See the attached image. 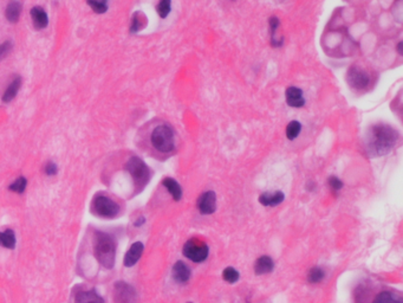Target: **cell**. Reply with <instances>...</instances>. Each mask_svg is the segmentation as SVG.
Wrapping results in <instances>:
<instances>
[{
    "mask_svg": "<svg viewBox=\"0 0 403 303\" xmlns=\"http://www.w3.org/2000/svg\"><path fill=\"white\" fill-rule=\"evenodd\" d=\"M398 140V133L388 125L370 127L367 132L366 150L370 157H381L390 152Z\"/></svg>",
    "mask_w": 403,
    "mask_h": 303,
    "instance_id": "obj_1",
    "label": "cell"
},
{
    "mask_svg": "<svg viewBox=\"0 0 403 303\" xmlns=\"http://www.w3.org/2000/svg\"><path fill=\"white\" fill-rule=\"evenodd\" d=\"M355 303H403L402 295L384 284L364 283L355 292Z\"/></svg>",
    "mask_w": 403,
    "mask_h": 303,
    "instance_id": "obj_2",
    "label": "cell"
},
{
    "mask_svg": "<svg viewBox=\"0 0 403 303\" xmlns=\"http://www.w3.org/2000/svg\"><path fill=\"white\" fill-rule=\"evenodd\" d=\"M94 252L98 263L106 269H111L115 264L116 243L108 233L102 231L95 232Z\"/></svg>",
    "mask_w": 403,
    "mask_h": 303,
    "instance_id": "obj_3",
    "label": "cell"
},
{
    "mask_svg": "<svg viewBox=\"0 0 403 303\" xmlns=\"http://www.w3.org/2000/svg\"><path fill=\"white\" fill-rule=\"evenodd\" d=\"M150 142L160 153H170L175 149L174 130L167 125H160L153 130Z\"/></svg>",
    "mask_w": 403,
    "mask_h": 303,
    "instance_id": "obj_4",
    "label": "cell"
},
{
    "mask_svg": "<svg viewBox=\"0 0 403 303\" xmlns=\"http://www.w3.org/2000/svg\"><path fill=\"white\" fill-rule=\"evenodd\" d=\"M209 254L208 245L200 238H191L184 245V255L194 263H201L207 260Z\"/></svg>",
    "mask_w": 403,
    "mask_h": 303,
    "instance_id": "obj_5",
    "label": "cell"
},
{
    "mask_svg": "<svg viewBox=\"0 0 403 303\" xmlns=\"http://www.w3.org/2000/svg\"><path fill=\"white\" fill-rule=\"evenodd\" d=\"M92 211L102 218H115L120 212V206L105 195H97L92 201Z\"/></svg>",
    "mask_w": 403,
    "mask_h": 303,
    "instance_id": "obj_6",
    "label": "cell"
},
{
    "mask_svg": "<svg viewBox=\"0 0 403 303\" xmlns=\"http://www.w3.org/2000/svg\"><path fill=\"white\" fill-rule=\"evenodd\" d=\"M126 167L134 180L136 181V184H139L140 186H144L148 182V180H149V168H148L147 165L139 157L130 158Z\"/></svg>",
    "mask_w": 403,
    "mask_h": 303,
    "instance_id": "obj_7",
    "label": "cell"
},
{
    "mask_svg": "<svg viewBox=\"0 0 403 303\" xmlns=\"http://www.w3.org/2000/svg\"><path fill=\"white\" fill-rule=\"evenodd\" d=\"M115 303H137V292L133 285L120 281L113 285Z\"/></svg>",
    "mask_w": 403,
    "mask_h": 303,
    "instance_id": "obj_8",
    "label": "cell"
},
{
    "mask_svg": "<svg viewBox=\"0 0 403 303\" xmlns=\"http://www.w3.org/2000/svg\"><path fill=\"white\" fill-rule=\"evenodd\" d=\"M347 80L351 88L361 90V89H364L368 84H369L370 77L363 69L358 67H353L349 69V71H348Z\"/></svg>",
    "mask_w": 403,
    "mask_h": 303,
    "instance_id": "obj_9",
    "label": "cell"
},
{
    "mask_svg": "<svg viewBox=\"0 0 403 303\" xmlns=\"http://www.w3.org/2000/svg\"><path fill=\"white\" fill-rule=\"evenodd\" d=\"M198 209L201 215H212L216 209V194L213 191H207L199 197Z\"/></svg>",
    "mask_w": 403,
    "mask_h": 303,
    "instance_id": "obj_10",
    "label": "cell"
},
{
    "mask_svg": "<svg viewBox=\"0 0 403 303\" xmlns=\"http://www.w3.org/2000/svg\"><path fill=\"white\" fill-rule=\"evenodd\" d=\"M285 97H286L287 105L290 107H294V108H301V107L305 105L303 90L297 87L287 88L286 92H285Z\"/></svg>",
    "mask_w": 403,
    "mask_h": 303,
    "instance_id": "obj_11",
    "label": "cell"
},
{
    "mask_svg": "<svg viewBox=\"0 0 403 303\" xmlns=\"http://www.w3.org/2000/svg\"><path fill=\"white\" fill-rule=\"evenodd\" d=\"M144 250V246L143 244L141 242H136L134 243L132 246H130V249L127 251L126 256H125V261H123V263L127 268H132L135 265L139 260L142 256V252Z\"/></svg>",
    "mask_w": 403,
    "mask_h": 303,
    "instance_id": "obj_12",
    "label": "cell"
},
{
    "mask_svg": "<svg viewBox=\"0 0 403 303\" xmlns=\"http://www.w3.org/2000/svg\"><path fill=\"white\" fill-rule=\"evenodd\" d=\"M31 18H32L33 26L37 30L45 29L47 24H49V17H47L45 10L43 8H39V6H34L31 10Z\"/></svg>",
    "mask_w": 403,
    "mask_h": 303,
    "instance_id": "obj_13",
    "label": "cell"
},
{
    "mask_svg": "<svg viewBox=\"0 0 403 303\" xmlns=\"http://www.w3.org/2000/svg\"><path fill=\"white\" fill-rule=\"evenodd\" d=\"M171 273H173L174 280L177 281L178 283H181V284L188 282V280L191 278V275H192L191 269H189V268L187 267V264L184 263L182 261H179L174 264Z\"/></svg>",
    "mask_w": 403,
    "mask_h": 303,
    "instance_id": "obj_14",
    "label": "cell"
},
{
    "mask_svg": "<svg viewBox=\"0 0 403 303\" xmlns=\"http://www.w3.org/2000/svg\"><path fill=\"white\" fill-rule=\"evenodd\" d=\"M284 199L285 195L283 192L280 191H275L273 193L265 192V193H263L259 197V201L260 204H263L264 206H271V208H273V206L281 204V203L284 201Z\"/></svg>",
    "mask_w": 403,
    "mask_h": 303,
    "instance_id": "obj_15",
    "label": "cell"
},
{
    "mask_svg": "<svg viewBox=\"0 0 403 303\" xmlns=\"http://www.w3.org/2000/svg\"><path fill=\"white\" fill-rule=\"evenodd\" d=\"M274 268V263L271 257L261 256L256 261L254 264V273L257 275H265L270 274Z\"/></svg>",
    "mask_w": 403,
    "mask_h": 303,
    "instance_id": "obj_16",
    "label": "cell"
},
{
    "mask_svg": "<svg viewBox=\"0 0 403 303\" xmlns=\"http://www.w3.org/2000/svg\"><path fill=\"white\" fill-rule=\"evenodd\" d=\"M75 303H104V299L97 294V291L92 289V290L79 291L76 295Z\"/></svg>",
    "mask_w": 403,
    "mask_h": 303,
    "instance_id": "obj_17",
    "label": "cell"
},
{
    "mask_svg": "<svg viewBox=\"0 0 403 303\" xmlns=\"http://www.w3.org/2000/svg\"><path fill=\"white\" fill-rule=\"evenodd\" d=\"M22 4L18 0H11L6 6L5 16L10 23H17L22 15Z\"/></svg>",
    "mask_w": 403,
    "mask_h": 303,
    "instance_id": "obj_18",
    "label": "cell"
},
{
    "mask_svg": "<svg viewBox=\"0 0 403 303\" xmlns=\"http://www.w3.org/2000/svg\"><path fill=\"white\" fill-rule=\"evenodd\" d=\"M162 185L168 189V192L171 194L175 201H179L182 198L181 186L173 178H164L162 180Z\"/></svg>",
    "mask_w": 403,
    "mask_h": 303,
    "instance_id": "obj_19",
    "label": "cell"
},
{
    "mask_svg": "<svg viewBox=\"0 0 403 303\" xmlns=\"http://www.w3.org/2000/svg\"><path fill=\"white\" fill-rule=\"evenodd\" d=\"M20 87H22V77H19L18 76V77H16L15 80L9 84V87L6 88L4 95H3V101L6 103L11 102L12 99L16 97L17 94H18Z\"/></svg>",
    "mask_w": 403,
    "mask_h": 303,
    "instance_id": "obj_20",
    "label": "cell"
},
{
    "mask_svg": "<svg viewBox=\"0 0 403 303\" xmlns=\"http://www.w3.org/2000/svg\"><path fill=\"white\" fill-rule=\"evenodd\" d=\"M16 235L13 230L8 229L4 232H0V245L6 249H13L16 246Z\"/></svg>",
    "mask_w": 403,
    "mask_h": 303,
    "instance_id": "obj_21",
    "label": "cell"
},
{
    "mask_svg": "<svg viewBox=\"0 0 403 303\" xmlns=\"http://www.w3.org/2000/svg\"><path fill=\"white\" fill-rule=\"evenodd\" d=\"M88 5L92 9V11L102 15L108 11V0H87Z\"/></svg>",
    "mask_w": 403,
    "mask_h": 303,
    "instance_id": "obj_22",
    "label": "cell"
},
{
    "mask_svg": "<svg viewBox=\"0 0 403 303\" xmlns=\"http://www.w3.org/2000/svg\"><path fill=\"white\" fill-rule=\"evenodd\" d=\"M268 24H270V31H271V44L275 47L281 46L283 45V42L277 40V38H275V31H277L279 26V19L277 17H272V18H270V20H268Z\"/></svg>",
    "mask_w": 403,
    "mask_h": 303,
    "instance_id": "obj_23",
    "label": "cell"
},
{
    "mask_svg": "<svg viewBox=\"0 0 403 303\" xmlns=\"http://www.w3.org/2000/svg\"><path fill=\"white\" fill-rule=\"evenodd\" d=\"M144 19L146 18H144V16L141 12L134 13L132 18V25H130V32L136 33L140 30H142V27L144 26Z\"/></svg>",
    "mask_w": 403,
    "mask_h": 303,
    "instance_id": "obj_24",
    "label": "cell"
},
{
    "mask_svg": "<svg viewBox=\"0 0 403 303\" xmlns=\"http://www.w3.org/2000/svg\"><path fill=\"white\" fill-rule=\"evenodd\" d=\"M324 276H325L324 270H323L322 268L315 267V268H312V269L309 271L308 281L310 282V283L316 284V283H319V282H322V280L324 278Z\"/></svg>",
    "mask_w": 403,
    "mask_h": 303,
    "instance_id": "obj_25",
    "label": "cell"
},
{
    "mask_svg": "<svg viewBox=\"0 0 403 303\" xmlns=\"http://www.w3.org/2000/svg\"><path fill=\"white\" fill-rule=\"evenodd\" d=\"M302 130V125L298 121H291L286 127V137L289 140H295Z\"/></svg>",
    "mask_w": 403,
    "mask_h": 303,
    "instance_id": "obj_26",
    "label": "cell"
},
{
    "mask_svg": "<svg viewBox=\"0 0 403 303\" xmlns=\"http://www.w3.org/2000/svg\"><path fill=\"white\" fill-rule=\"evenodd\" d=\"M171 10V0H160L156 6V11L158 13V16L161 18H166L168 15L170 13Z\"/></svg>",
    "mask_w": 403,
    "mask_h": 303,
    "instance_id": "obj_27",
    "label": "cell"
},
{
    "mask_svg": "<svg viewBox=\"0 0 403 303\" xmlns=\"http://www.w3.org/2000/svg\"><path fill=\"white\" fill-rule=\"evenodd\" d=\"M26 186H27V180L26 178L24 177H20L18 179H16L15 182H12L11 185H10V191L15 192V193H23L24 191L26 189Z\"/></svg>",
    "mask_w": 403,
    "mask_h": 303,
    "instance_id": "obj_28",
    "label": "cell"
},
{
    "mask_svg": "<svg viewBox=\"0 0 403 303\" xmlns=\"http://www.w3.org/2000/svg\"><path fill=\"white\" fill-rule=\"evenodd\" d=\"M222 277H223V280H225L226 282H228V283H236V282L239 280V273H238L234 268L228 267L223 270Z\"/></svg>",
    "mask_w": 403,
    "mask_h": 303,
    "instance_id": "obj_29",
    "label": "cell"
},
{
    "mask_svg": "<svg viewBox=\"0 0 403 303\" xmlns=\"http://www.w3.org/2000/svg\"><path fill=\"white\" fill-rule=\"evenodd\" d=\"M44 171H45V174L49 175V177H52V175H56L58 173V167L57 165L53 163V161H49L45 165V168H44Z\"/></svg>",
    "mask_w": 403,
    "mask_h": 303,
    "instance_id": "obj_30",
    "label": "cell"
},
{
    "mask_svg": "<svg viewBox=\"0 0 403 303\" xmlns=\"http://www.w3.org/2000/svg\"><path fill=\"white\" fill-rule=\"evenodd\" d=\"M12 50V42H10V40H6L0 45V60L2 58H4L6 55H9L10 51Z\"/></svg>",
    "mask_w": 403,
    "mask_h": 303,
    "instance_id": "obj_31",
    "label": "cell"
},
{
    "mask_svg": "<svg viewBox=\"0 0 403 303\" xmlns=\"http://www.w3.org/2000/svg\"><path fill=\"white\" fill-rule=\"evenodd\" d=\"M329 185H330V187H331V189H333V191H336V192L339 191V189L343 187V182L340 181L337 177H330Z\"/></svg>",
    "mask_w": 403,
    "mask_h": 303,
    "instance_id": "obj_32",
    "label": "cell"
},
{
    "mask_svg": "<svg viewBox=\"0 0 403 303\" xmlns=\"http://www.w3.org/2000/svg\"><path fill=\"white\" fill-rule=\"evenodd\" d=\"M144 222H146V219H144L143 217H140V218L135 222V226H141L142 224H144Z\"/></svg>",
    "mask_w": 403,
    "mask_h": 303,
    "instance_id": "obj_33",
    "label": "cell"
},
{
    "mask_svg": "<svg viewBox=\"0 0 403 303\" xmlns=\"http://www.w3.org/2000/svg\"><path fill=\"white\" fill-rule=\"evenodd\" d=\"M397 51H398V54H399V55H402V42H399V43H398Z\"/></svg>",
    "mask_w": 403,
    "mask_h": 303,
    "instance_id": "obj_34",
    "label": "cell"
},
{
    "mask_svg": "<svg viewBox=\"0 0 403 303\" xmlns=\"http://www.w3.org/2000/svg\"><path fill=\"white\" fill-rule=\"evenodd\" d=\"M188 303H193V302H188Z\"/></svg>",
    "mask_w": 403,
    "mask_h": 303,
    "instance_id": "obj_35",
    "label": "cell"
}]
</instances>
